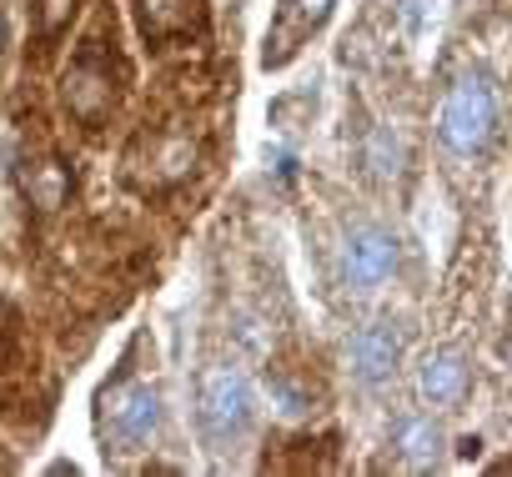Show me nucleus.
Segmentation results:
<instances>
[{"label":"nucleus","mask_w":512,"mask_h":477,"mask_svg":"<svg viewBox=\"0 0 512 477\" xmlns=\"http://www.w3.org/2000/svg\"><path fill=\"white\" fill-rule=\"evenodd\" d=\"M101 437H106V452H141L156 427H161V392L151 382H136V377H121L106 397H101Z\"/></svg>","instance_id":"7ed1b4c3"},{"label":"nucleus","mask_w":512,"mask_h":477,"mask_svg":"<svg viewBox=\"0 0 512 477\" xmlns=\"http://www.w3.org/2000/svg\"><path fill=\"white\" fill-rule=\"evenodd\" d=\"M437 136L452 156L472 161L492 146L497 136V86L482 71H462L447 96H442V116H437Z\"/></svg>","instance_id":"f257e3e1"},{"label":"nucleus","mask_w":512,"mask_h":477,"mask_svg":"<svg viewBox=\"0 0 512 477\" xmlns=\"http://www.w3.org/2000/svg\"><path fill=\"white\" fill-rule=\"evenodd\" d=\"M71 16H76V0H41V51H51L71 31Z\"/></svg>","instance_id":"f8f14e48"},{"label":"nucleus","mask_w":512,"mask_h":477,"mask_svg":"<svg viewBox=\"0 0 512 477\" xmlns=\"http://www.w3.org/2000/svg\"><path fill=\"white\" fill-rule=\"evenodd\" d=\"M61 96H66V111H71L81 126H101V121L116 111L121 86H116V76H111V61H106L101 36H91V41L76 51V61L66 66Z\"/></svg>","instance_id":"20e7f679"},{"label":"nucleus","mask_w":512,"mask_h":477,"mask_svg":"<svg viewBox=\"0 0 512 477\" xmlns=\"http://www.w3.org/2000/svg\"><path fill=\"white\" fill-rule=\"evenodd\" d=\"M251 417H256L251 382L236 367H211L201 377V402H196V422H201L206 447L211 452H226L231 442H241L251 432Z\"/></svg>","instance_id":"f03ea898"},{"label":"nucleus","mask_w":512,"mask_h":477,"mask_svg":"<svg viewBox=\"0 0 512 477\" xmlns=\"http://www.w3.org/2000/svg\"><path fill=\"white\" fill-rule=\"evenodd\" d=\"M136 21L151 46L191 41L206 26V0H136Z\"/></svg>","instance_id":"0eeeda50"},{"label":"nucleus","mask_w":512,"mask_h":477,"mask_svg":"<svg viewBox=\"0 0 512 477\" xmlns=\"http://www.w3.org/2000/svg\"><path fill=\"white\" fill-rule=\"evenodd\" d=\"M442 447H447V437H442V427H437L432 417H402V422H397L392 452H397V462H402V467L427 472V467H437V462H442Z\"/></svg>","instance_id":"9d476101"},{"label":"nucleus","mask_w":512,"mask_h":477,"mask_svg":"<svg viewBox=\"0 0 512 477\" xmlns=\"http://www.w3.org/2000/svg\"><path fill=\"white\" fill-rule=\"evenodd\" d=\"M467 387H472V367H467V357L452 352V347L432 352V357L417 367V392H422V402L437 407V412L457 407V402L467 397Z\"/></svg>","instance_id":"6e6552de"},{"label":"nucleus","mask_w":512,"mask_h":477,"mask_svg":"<svg viewBox=\"0 0 512 477\" xmlns=\"http://www.w3.org/2000/svg\"><path fill=\"white\" fill-rule=\"evenodd\" d=\"M0 46H6V21H0Z\"/></svg>","instance_id":"4468645a"},{"label":"nucleus","mask_w":512,"mask_h":477,"mask_svg":"<svg viewBox=\"0 0 512 477\" xmlns=\"http://www.w3.org/2000/svg\"><path fill=\"white\" fill-rule=\"evenodd\" d=\"M392 272H397V236L377 221L352 226L347 252H342V282L352 292H377Z\"/></svg>","instance_id":"39448f33"},{"label":"nucleus","mask_w":512,"mask_h":477,"mask_svg":"<svg viewBox=\"0 0 512 477\" xmlns=\"http://www.w3.org/2000/svg\"><path fill=\"white\" fill-rule=\"evenodd\" d=\"M367 161H372L382 176H387V171H397V141H392L387 131H377V136H372V146H367Z\"/></svg>","instance_id":"ddd939ff"},{"label":"nucleus","mask_w":512,"mask_h":477,"mask_svg":"<svg viewBox=\"0 0 512 477\" xmlns=\"http://www.w3.org/2000/svg\"><path fill=\"white\" fill-rule=\"evenodd\" d=\"M337 0H282V11L272 21V36H267V66H282L302 51V41H312L327 16H332Z\"/></svg>","instance_id":"423d86ee"},{"label":"nucleus","mask_w":512,"mask_h":477,"mask_svg":"<svg viewBox=\"0 0 512 477\" xmlns=\"http://www.w3.org/2000/svg\"><path fill=\"white\" fill-rule=\"evenodd\" d=\"M26 191H31V201H36L41 211H56V206L71 196V171H66L61 161H46V166L26 171Z\"/></svg>","instance_id":"9b49d317"},{"label":"nucleus","mask_w":512,"mask_h":477,"mask_svg":"<svg viewBox=\"0 0 512 477\" xmlns=\"http://www.w3.org/2000/svg\"><path fill=\"white\" fill-rule=\"evenodd\" d=\"M397 362H402V337H397L392 322H372V327H362V332L352 337V372H357L367 387L387 382V377L397 372Z\"/></svg>","instance_id":"1a4fd4ad"}]
</instances>
